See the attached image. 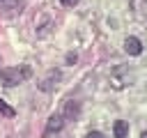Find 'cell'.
<instances>
[{"label":"cell","mask_w":147,"mask_h":138,"mask_svg":"<svg viewBox=\"0 0 147 138\" xmlns=\"http://www.w3.org/2000/svg\"><path fill=\"white\" fill-rule=\"evenodd\" d=\"M25 76H30V69H23V67H7V69H2L0 71V80L5 83V85H18Z\"/></svg>","instance_id":"cell-1"},{"label":"cell","mask_w":147,"mask_h":138,"mask_svg":"<svg viewBox=\"0 0 147 138\" xmlns=\"http://www.w3.org/2000/svg\"><path fill=\"white\" fill-rule=\"evenodd\" d=\"M62 126H64V117H62V115H53V117L48 120V126H46V131H44V138H51L53 133L62 131Z\"/></svg>","instance_id":"cell-2"},{"label":"cell","mask_w":147,"mask_h":138,"mask_svg":"<svg viewBox=\"0 0 147 138\" xmlns=\"http://www.w3.org/2000/svg\"><path fill=\"white\" fill-rule=\"evenodd\" d=\"M124 51H126L129 55H140V53H142L140 39H138V37H126V39H124Z\"/></svg>","instance_id":"cell-3"},{"label":"cell","mask_w":147,"mask_h":138,"mask_svg":"<svg viewBox=\"0 0 147 138\" xmlns=\"http://www.w3.org/2000/svg\"><path fill=\"white\" fill-rule=\"evenodd\" d=\"M113 129H115V138H126V133H129V124L124 120H117Z\"/></svg>","instance_id":"cell-4"},{"label":"cell","mask_w":147,"mask_h":138,"mask_svg":"<svg viewBox=\"0 0 147 138\" xmlns=\"http://www.w3.org/2000/svg\"><path fill=\"white\" fill-rule=\"evenodd\" d=\"M18 0H0V9H16Z\"/></svg>","instance_id":"cell-5"},{"label":"cell","mask_w":147,"mask_h":138,"mask_svg":"<svg viewBox=\"0 0 147 138\" xmlns=\"http://www.w3.org/2000/svg\"><path fill=\"white\" fill-rule=\"evenodd\" d=\"M0 113H2V115H7V117H14V108H9L2 99H0Z\"/></svg>","instance_id":"cell-6"},{"label":"cell","mask_w":147,"mask_h":138,"mask_svg":"<svg viewBox=\"0 0 147 138\" xmlns=\"http://www.w3.org/2000/svg\"><path fill=\"white\" fill-rule=\"evenodd\" d=\"M87 138H103V133H99V131H90Z\"/></svg>","instance_id":"cell-7"},{"label":"cell","mask_w":147,"mask_h":138,"mask_svg":"<svg viewBox=\"0 0 147 138\" xmlns=\"http://www.w3.org/2000/svg\"><path fill=\"white\" fill-rule=\"evenodd\" d=\"M60 2H62V5H64V7H74V5H76V2H78V0H60Z\"/></svg>","instance_id":"cell-8"},{"label":"cell","mask_w":147,"mask_h":138,"mask_svg":"<svg viewBox=\"0 0 147 138\" xmlns=\"http://www.w3.org/2000/svg\"><path fill=\"white\" fill-rule=\"evenodd\" d=\"M142 138H147V131H145V133H142Z\"/></svg>","instance_id":"cell-9"}]
</instances>
